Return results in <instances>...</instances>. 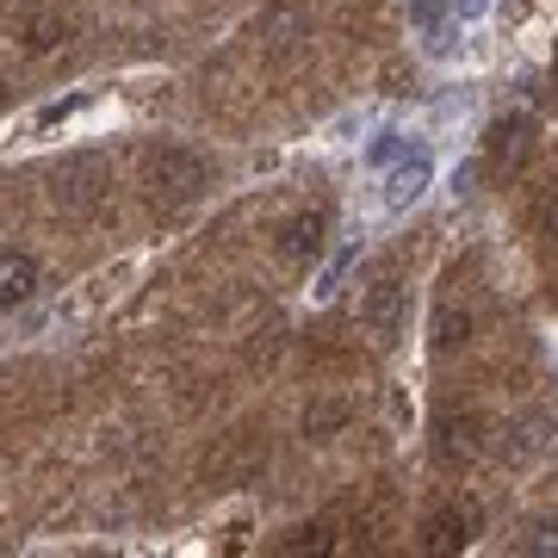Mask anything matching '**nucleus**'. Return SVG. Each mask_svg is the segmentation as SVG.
I'll return each instance as SVG.
<instances>
[{
    "label": "nucleus",
    "mask_w": 558,
    "mask_h": 558,
    "mask_svg": "<svg viewBox=\"0 0 558 558\" xmlns=\"http://www.w3.org/2000/svg\"><path fill=\"white\" fill-rule=\"evenodd\" d=\"M348 398H311L304 403V440H329V435H341L348 428Z\"/></svg>",
    "instance_id": "9d476101"
},
{
    "label": "nucleus",
    "mask_w": 558,
    "mask_h": 558,
    "mask_svg": "<svg viewBox=\"0 0 558 558\" xmlns=\"http://www.w3.org/2000/svg\"><path fill=\"white\" fill-rule=\"evenodd\" d=\"M360 323H366V336L379 341V348H398L403 341V323H410V286L398 274H385L366 286V299H360Z\"/></svg>",
    "instance_id": "f257e3e1"
},
{
    "label": "nucleus",
    "mask_w": 558,
    "mask_h": 558,
    "mask_svg": "<svg viewBox=\"0 0 558 558\" xmlns=\"http://www.w3.org/2000/svg\"><path fill=\"white\" fill-rule=\"evenodd\" d=\"M323 242H329V218L323 211H299V218L279 223V260H292V267H304V260L323 255Z\"/></svg>",
    "instance_id": "0eeeda50"
},
{
    "label": "nucleus",
    "mask_w": 558,
    "mask_h": 558,
    "mask_svg": "<svg viewBox=\"0 0 558 558\" xmlns=\"http://www.w3.org/2000/svg\"><path fill=\"white\" fill-rule=\"evenodd\" d=\"M521 156H527V119H497L490 124V143H484V161H490V174H515Z\"/></svg>",
    "instance_id": "6e6552de"
},
{
    "label": "nucleus",
    "mask_w": 558,
    "mask_h": 558,
    "mask_svg": "<svg viewBox=\"0 0 558 558\" xmlns=\"http://www.w3.org/2000/svg\"><path fill=\"white\" fill-rule=\"evenodd\" d=\"M299 32H304L299 13H279V20L267 25V50H292V44H299Z\"/></svg>",
    "instance_id": "2eb2a0df"
},
{
    "label": "nucleus",
    "mask_w": 558,
    "mask_h": 558,
    "mask_svg": "<svg viewBox=\"0 0 558 558\" xmlns=\"http://www.w3.org/2000/svg\"><path fill=\"white\" fill-rule=\"evenodd\" d=\"M69 13L62 7H25L20 13V50L25 57H50V50H62L69 44Z\"/></svg>",
    "instance_id": "423d86ee"
},
{
    "label": "nucleus",
    "mask_w": 558,
    "mask_h": 558,
    "mask_svg": "<svg viewBox=\"0 0 558 558\" xmlns=\"http://www.w3.org/2000/svg\"><path fill=\"white\" fill-rule=\"evenodd\" d=\"M478 527H484V509H478V497H453V502H440L435 515L422 521V553H465L472 539H478Z\"/></svg>",
    "instance_id": "f03ea898"
},
{
    "label": "nucleus",
    "mask_w": 558,
    "mask_h": 558,
    "mask_svg": "<svg viewBox=\"0 0 558 558\" xmlns=\"http://www.w3.org/2000/svg\"><path fill=\"white\" fill-rule=\"evenodd\" d=\"M422 186H428V161H410V168H398V174H391V193H385V199H391V205H410V199H416V193H422Z\"/></svg>",
    "instance_id": "4468645a"
},
{
    "label": "nucleus",
    "mask_w": 558,
    "mask_h": 558,
    "mask_svg": "<svg viewBox=\"0 0 558 558\" xmlns=\"http://www.w3.org/2000/svg\"><path fill=\"white\" fill-rule=\"evenodd\" d=\"M32 292H38V260L20 255V248H13V255H0V311L25 304Z\"/></svg>",
    "instance_id": "1a4fd4ad"
},
{
    "label": "nucleus",
    "mask_w": 558,
    "mask_h": 558,
    "mask_svg": "<svg viewBox=\"0 0 558 558\" xmlns=\"http://www.w3.org/2000/svg\"><path fill=\"white\" fill-rule=\"evenodd\" d=\"M149 193L161 205H186L205 193V161L193 149H156L149 156Z\"/></svg>",
    "instance_id": "7ed1b4c3"
},
{
    "label": "nucleus",
    "mask_w": 558,
    "mask_h": 558,
    "mask_svg": "<svg viewBox=\"0 0 558 558\" xmlns=\"http://www.w3.org/2000/svg\"><path fill=\"white\" fill-rule=\"evenodd\" d=\"M539 230H546V242L558 248V186L546 193V205H539Z\"/></svg>",
    "instance_id": "dca6fc26"
},
{
    "label": "nucleus",
    "mask_w": 558,
    "mask_h": 558,
    "mask_svg": "<svg viewBox=\"0 0 558 558\" xmlns=\"http://www.w3.org/2000/svg\"><path fill=\"white\" fill-rule=\"evenodd\" d=\"M558 546V527H539V539H534V553H553Z\"/></svg>",
    "instance_id": "f3484780"
},
{
    "label": "nucleus",
    "mask_w": 558,
    "mask_h": 558,
    "mask_svg": "<svg viewBox=\"0 0 558 558\" xmlns=\"http://www.w3.org/2000/svg\"><path fill=\"white\" fill-rule=\"evenodd\" d=\"M478 428H484V422L472 416V410H459V416L447 410V416L435 422V459L447 465V472H459V465H472V459H478V447H484Z\"/></svg>",
    "instance_id": "39448f33"
},
{
    "label": "nucleus",
    "mask_w": 558,
    "mask_h": 558,
    "mask_svg": "<svg viewBox=\"0 0 558 558\" xmlns=\"http://www.w3.org/2000/svg\"><path fill=\"white\" fill-rule=\"evenodd\" d=\"M502 459H527L546 447V416H521V422H502Z\"/></svg>",
    "instance_id": "f8f14e48"
},
{
    "label": "nucleus",
    "mask_w": 558,
    "mask_h": 558,
    "mask_svg": "<svg viewBox=\"0 0 558 558\" xmlns=\"http://www.w3.org/2000/svg\"><path fill=\"white\" fill-rule=\"evenodd\" d=\"M465 341H472V311L447 299L435 311V354H453V348H465Z\"/></svg>",
    "instance_id": "9b49d317"
},
{
    "label": "nucleus",
    "mask_w": 558,
    "mask_h": 558,
    "mask_svg": "<svg viewBox=\"0 0 558 558\" xmlns=\"http://www.w3.org/2000/svg\"><path fill=\"white\" fill-rule=\"evenodd\" d=\"M336 515L323 521H304V527H292V539H286V553H336Z\"/></svg>",
    "instance_id": "ddd939ff"
},
{
    "label": "nucleus",
    "mask_w": 558,
    "mask_h": 558,
    "mask_svg": "<svg viewBox=\"0 0 558 558\" xmlns=\"http://www.w3.org/2000/svg\"><path fill=\"white\" fill-rule=\"evenodd\" d=\"M260 465H267V435H255V428H236V435L223 440L218 453L205 459V478H211V484H242V478H255Z\"/></svg>",
    "instance_id": "20e7f679"
}]
</instances>
